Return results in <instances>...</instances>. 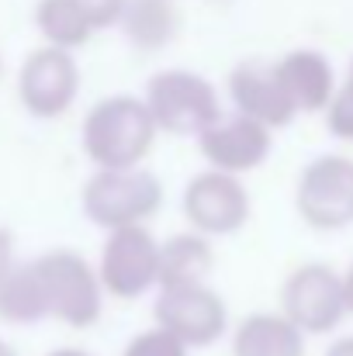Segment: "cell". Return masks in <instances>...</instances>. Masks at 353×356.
Returning a JSON list of instances; mask_svg holds the SVG:
<instances>
[{
  "label": "cell",
  "instance_id": "ba28073f",
  "mask_svg": "<svg viewBox=\"0 0 353 356\" xmlns=\"http://www.w3.org/2000/svg\"><path fill=\"white\" fill-rule=\"evenodd\" d=\"M152 318L159 329H166L170 336H177L187 350H205L212 343H219L229 329V308L226 298L208 287H177V291H159Z\"/></svg>",
  "mask_w": 353,
  "mask_h": 356
},
{
  "label": "cell",
  "instance_id": "d6986e66",
  "mask_svg": "<svg viewBox=\"0 0 353 356\" xmlns=\"http://www.w3.org/2000/svg\"><path fill=\"white\" fill-rule=\"evenodd\" d=\"M121 356H187V346L177 336H170L166 329L152 325V329L132 336L128 346L121 350Z\"/></svg>",
  "mask_w": 353,
  "mask_h": 356
},
{
  "label": "cell",
  "instance_id": "3957f363",
  "mask_svg": "<svg viewBox=\"0 0 353 356\" xmlns=\"http://www.w3.org/2000/svg\"><path fill=\"white\" fill-rule=\"evenodd\" d=\"M84 215L108 229H132V225H146L159 204H163V184L156 180V173H149L146 166H132V170H97L87 184H84Z\"/></svg>",
  "mask_w": 353,
  "mask_h": 356
},
{
  "label": "cell",
  "instance_id": "44dd1931",
  "mask_svg": "<svg viewBox=\"0 0 353 356\" xmlns=\"http://www.w3.org/2000/svg\"><path fill=\"white\" fill-rule=\"evenodd\" d=\"M77 7L84 10V17L91 21V28L97 31V28H111V24H121L128 0H77Z\"/></svg>",
  "mask_w": 353,
  "mask_h": 356
},
{
  "label": "cell",
  "instance_id": "9a60e30c",
  "mask_svg": "<svg viewBox=\"0 0 353 356\" xmlns=\"http://www.w3.org/2000/svg\"><path fill=\"white\" fill-rule=\"evenodd\" d=\"M233 356H305V332L281 312H253L235 325Z\"/></svg>",
  "mask_w": 353,
  "mask_h": 356
},
{
  "label": "cell",
  "instance_id": "7a4b0ae2",
  "mask_svg": "<svg viewBox=\"0 0 353 356\" xmlns=\"http://www.w3.org/2000/svg\"><path fill=\"white\" fill-rule=\"evenodd\" d=\"M146 108L166 135H205L222 118L219 90L194 70H159L146 83Z\"/></svg>",
  "mask_w": 353,
  "mask_h": 356
},
{
  "label": "cell",
  "instance_id": "8992f818",
  "mask_svg": "<svg viewBox=\"0 0 353 356\" xmlns=\"http://www.w3.org/2000/svg\"><path fill=\"white\" fill-rule=\"evenodd\" d=\"M298 215L319 232H340L353 225V159L326 152L312 159L295 187Z\"/></svg>",
  "mask_w": 353,
  "mask_h": 356
},
{
  "label": "cell",
  "instance_id": "2e32d148",
  "mask_svg": "<svg viewBox=\"0 0 353 356\" xmlns=\"http://www.w3.org/2000/svg\"><path fill=\"white\" fill-rule=\"evenodd\" d=\"M42 318H49V298H45V284L38 277V266H35V259L17 263L7 287L0 291V322L35 325Z\"/></svg>",
  "mask_w": 353,
  "mask_h": 356
},
{
  "label": "cell",
  "instance_id": "8fae6325",
  "mask_svg": "<svg viewBox=\"0 0 353 356\" xmlns=\"http://www.w3.org/2000/svg\"><path fill=\"white\" fill-rule=\"evenodd\" d=\"M229 94H233L235 115L260 121L263 128H284L298 115V108L291 104L277 63L267 59H242L229 73Z\"/></svg>",
  "mask_w": 353,
  "mask_h": 356
},
{
  "label": "cell",
  "instance_id": "7402d4cb",
  "mask_svg": "<svg viewBox=\"0 0 353 356\" xmlns=\"http://www.w3.org/2000/svg\"><path fill=\"white\" fill-rule=\"evenodd\" d=\"M17 270V259H14V236L7 229H0V291L7 287L10 273Z\"/></svg>",
  "mask_w": 353,
  "mask_h": 356
},
{
  "label": "cell",
  "instance_id": "ffe728a7",
  "mask_svg": "<svg viewBox=\"0 0 353 356\" xmlns=\"http://www.w3.org/2000/svg\"><path fill=\"white\" fill-rule=\"evenodd\" d=\"M326 128L336 135V138H347L353 142V87H340L333 104L326 108Z\"/></svg>",
  "mask_w": 353,
  "mask_h": 356
},
{
  "label": "cell",
  "instance_id": "5b68a950",
  "mask_svg": "<svg viewBox=\"0 0 353 356\" xmlns=\"http://www.w3.org/2000/svg\"><path fill=\"white\" fill-rule=\"evenodd\" d=\"M281 315L305 336L333 332L347 312L343 277L326 263H301L281 287Z\"/></svg>",
  "mask_w": 353,
  "mask_h": 356
},
{
  "label": "cell",
  "instance_id": "5bb4252c",
  "mask_svg": "<svg viewBox=\"0 0 353 356\" xmlns=\"http://www.w3.org/2000/svg\"><path fill=\"white\" fill-rule=\"evenodd\" d=\"M212 270H215V249L208 236L187 229L159 242V291L208 284Z\"/></svg>",
  "mask_w": 353,
  "mask_h": 356
},
{
  "label": "cell",
  "instance_id": "e0dca14e",
  "mask_svg": "<svg viewBox=\"0 0 353 356\" xmlns=\"http://www.w3.org/2000/svg\"><path fill=\"white\" fill-rule=\"evenodd\" d=\"M35 24H38L45 45L63 49V52L84 49L94 35V28L84 17V10L77 7V0H38L35 3Z\"/></svg>",
  "mask_w": 353,
  "mask_h": 356
},
{
  "label": "cell",
  "instance_id": "d4e9b609",
  "mask_svg": "<svg viewBox=\"0 0 353 356\" xmlns=\"http://www.w3.org/2000/svg\"><path fill=\"white\" fill-rule=\"evenodd\" d=\"M45 356H91L87 350H77V346H63V350H52V353Z\"/></svg>",
  "mask_w": 353,
  "mask_h": 356
},
{
  "label": "cell",
  "instance_id": "4316f807",
  "mask_svg": "<svg viewBox=\"0 0 353 356\" xmlns=\"http://www.w3.org/2000/svg\"><path fill=\"white\" fill-rule=\"evenodd\" d=\"M347 87H353V59H350V70H347Z\"/></svg>",
  "mask_w": 353,
  "mask_h": 356
},
{
  "label": "cell",
  "instance_id": "7c38bea8",
  "mask_svg": "<svg viewBox=\"0 0 353 356\" xmlns=\"http://www.w3.org/2000/svg\"><path fill=\"white\" fill-rule=\"evenodd\" d=\"M198 145L212 170L239 177L267 163L274 138H270V128H263L260 121L242 118V115H222L198 138Z\"/></svg>",
  "mask_w": 353,
  "mask_h": 356
},
{
  "label": "cell",
  "instance_id": "cb8c5ba5",
  "mask_svg": "<svg viewBox=\"0 0 353 356\" xmlns=\"http://www.w3.org/2000/svg\"><path fill=\"white\" fill-rule=\"evenodd\" d=\"M343 294H347V312L353 315V263L347 266V273H343Z\"/></svg>",
  "mask_w": 353,
  "mask_h": 356
},
{
  "label": "cell",
  "instance_id": "6da1fadb",
  "mask_svg": "<svg viewBox=\"0 0 353 356\" xmlns=\"http://www.w3.org/2000/svg\"><path fill=\"white\" fill-rule=\"evenodd\" d=\"M156 131L159 128L142 97L111 94L84 118V152L97 170H132L149 156Z\"/></svg>",
  "mask_w": 353,
  "mask_h": 356
},
{
  "label": "cell",
  "instance_id": "4fadbf2b",
  "mask_svg": "<svg viewBox=\"0 0 353 356\" xmlns=\"http://www.w3.org/2000/svg\"><path fill=\"white\" fill-rule=\"evenodd\" d=\"M281 83L298 111H326L336 97V76L319 49H291L277 59Z\"/></svg>",
  "mask_w": 353,
  "mask_h": 356
},
{
  "label": "cell",
  "instance_id": "52a82bcc",
  "mask_svg": "<svg viewBox=\"0 0 353 356\" xmlns=\"http://www.w3.org/2000/svg\"><path fill=\"white\" fill-rule=\"evenodd\" d=\"M97 273L104 284V294L118 301H135L149 287H159V242L146 225L108 232L101 245Z\"/></svg>",
  "mask_w": 353,
  "mask_h": 356
},
{
  "label": "cell",
  "instance_id": "83f0119b",
  "mask_svg": "<svg viewBox=\"0 0 353 356\" xmlns=\"http://www.w3.org/2000/svg\"><path fill=\"white\" fill-rule=\"evenodd\" d=\"M0 73H3V59H0Z\"/></svg>",
  "mask_w": 353,
  "mask_h": 356
},
{
  "label": "cell",
  "instance_id": "484cf974",
  "mask_svg": "<svg viewBox=\"0 0 353 356\" xmlns=\"http://www.w3.org/2000/svg\"><path fill=\"white\" fill-rule=\"evenodd\" d=\"M0 356H17V353H14V346H10V343H3V339H0Z\"/></svg>",
  "mask_w": 353,
  "mask_h": 356
},
{
  "label": "cell",
  "instance_id": "603a6c76",
  "mask_svg": "<svg viewBox=\"0 0 353 356\" xmlns=\"http://www.w3.org/2000/svg\"><path fill=\"white\" fill-rule=\"evenodd\" d=\"M326 356H353V336H343V339H336L329 350H326Z\"/></svg>",
  "mask_w": 353,
  "mask_h": 356
},
{
  "label": "cell",
  "instance_id": "277c9868",
  "mask_svg": "<svg viewBox=\"0 0 353 356\" xmlns=\"http://www.w3.org/2000/svg\"><path fill=\"white\" fill-rule=\"evenodd\" d=\"M35 266L45 284L49 318H56L70 329L97 325V318L104 312V284H101L97 266H91L73 249H49L35 259Z\"/></svg>",
  "mask_w": 353,
  "mask_h": 356
},
{
  "label": "cell",
  "instance_id": "9c48e42d",
  "mask_svg": "<svg viewBox=\"0 0 353 356\" xmlns=\"http://www.w3.org/2000/svg\"><path fill=\"white\" fill-rule=\"evenodd\" d=\"M184 218L201 236H233L249 222V191L233 173L205 170L187 180L180 197Z\"/></svg>",
  "mask_w": 353,
  "mask_h": 356
},
{
  "label": "cell",
  "instance_id": "30bf717a",
  "mask_svg": "<svg viewBox=\"0 0 353 356\" xmlns=\"http://www.w3.org/2000/svg\"><path fill=\"white\" fill-rule=\"evenodd\" d=\"M80 94V66L73 52L42 45L28 52L17 73V97L35 118H59Z\"/></svg>",
  "mask_w": 353,
  "mask_h": 356
},
{
  "label": "cell",
  "instance_id": "ac0fdd59",
  "mask_svg": "<svg viewBox=\"0 0 353 356\" xmlns=\"http://www.w3.org/2000/svg\"><path fill=\"white\" fill-rule=\"evenodd\" d=\"M121 24L135 49L152 52L177 35V7L170 0H128Z\"/></svg>",
  "mask_w": 353,
  "mask_h": 356
}]
</instances>
